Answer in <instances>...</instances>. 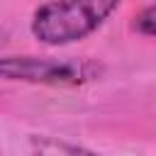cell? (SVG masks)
<instances>
[{
    "label": "cell",
    "instance_id": "obj_2",
    "mask_svg": "<svg viewBox=\"0 0 156 156\" xmlns=\"http://www.w3.org/2000/svg\"><path fill=\"white\" fill-rule=\"evenodd\" d=\"M100 73L88 58H51V56H2L0 78L41 83V85H80Z\"/></svg>",
    "mask_w": 156,
    "mask_h": 156
},
{
    "label": "cell",
    "instance_id": "obj_1",
    "mask_svg": "<svg viewBox=\"0 0 156 156\" xmlns=\"http://www.w3.org/2000/svg\"><path fill=\"white\" fill-rule=\"evenodd\" d=\"M117 10L112 0H80V2H46L34 10L32 32L39 41L58 46L93 34L107 15Z\"/></svg>",
    "mask_w": 156,
    "mask_h": 156
},
{
    "label": "cell",
    "instance_id": "obj_3",
    "mask_svg": "<svg viewBox=\"0 0 156 156\" xmlns=\"http://www.w3.org/2000/svg\"><path fill=\"white\" fill-rule=\"evenodd\" d=\"M134 29H136L139 34L156 37V5L144 7V10L134 17Z\"/></svg>",
    "mask_w": 156,
    "mask_h": 156
}]
</instances>
